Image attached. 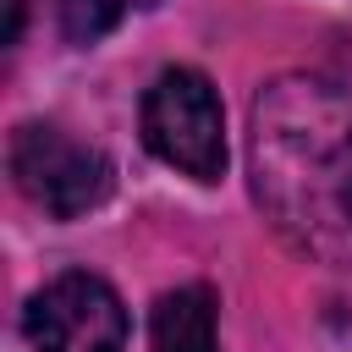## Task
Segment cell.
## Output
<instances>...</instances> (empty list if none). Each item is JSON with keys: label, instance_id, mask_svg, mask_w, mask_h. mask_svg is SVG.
<instances>
[{"label": "cell", "instance_id": "obj_2", "mask_svg": "<svg viewBox=\"0 0 352 352\" xmlns=\"http://www.w3.org/2000/svg\"><path fill=\"white\" fill-rule=\"evenodd\" d=\"M11 176L55 220H77L110 192V160L94 143H77L44 121H28L11 132Z\"/></svg>", "mask_w": 352, "mask_h": 352}, {"label": "cell", "instance_id": "obj_4", "mask_svg": "<svg viewBox=\"0 0 352 352\" xmlns=\"http://www.w3.org/2000/svg\"><path fill=\"white\" fill-rule=\"evenodd\" d=\"M148 352H220L209 286H176V292H165V297L154 302Z\"/></svg>", "mask_w": 352, "mask_h": 352}, {"label": "cell", "instance_id": "obj_6", "mask_svg": "<svg viewBox=\"0 0 352 352\" xmlns=\"http://www.w3.org/2000/svg\"><path fill=\"white\" fill-rule=\"evenodd\" d=\"M22 22H28V0H6V44H16Z\"/></svg>", "mask_w": 352, "mask_h": 352}, {"label": "cell", "instance_id": "obj_1", "mask_svg": "<svg viewBox=\"0 0 352 352\" xmlns=\"http://www.w3.org/2000/svg\"><path fill=\"white\" fill-rule=\"evenodd\" d=\"M143 143L192 182L226 176V121L214 82L192 66H170L143 94Z\"/></svg>", "mask_w": 352, "mask_h": 352}, {"label": "cell", "instance_id": "obj_5", "mask_svg": "<svg viewBox=\"0 0 352 352\" xmlns=\"http://www.w3.org/2000/svg\"><path fill=\"white\" fill-rule=\"evenodd\" d=\"M154 0H60V28L72 44H94L110 28H121L132 11H148Z\"/></svg>", "mask_w": 352, "mask_h": 352}, {"label": "cell", "instance_id": "obj_7", "mask_svg": "<svg viewBox=\"0 0 352 352\" xmlns=\"http://www.w3.org/2000/svg\"><path fill=\"white\" fill-rule=\"evenodd\" d=\"M341 204H346V214H352V176H346V187H341Z\"/></svg>", "mask_w": 352, "mask_h": 352}, {"label": "cell", "instance_id": "obj_3", "mask_svg": "<svg viewBox=\"0 0 352 352\" xmlns=\"http://www.w3.org/2000/svg\"><path fill=\"white\" fill-rule=\"evenodd\" d=\"M22 330H28L33 352H121L126 346V308L99 275L66 270L44 292H33Z\"/></svg>", "mask_w": 352, "mask_h": 352}]
</instances>
